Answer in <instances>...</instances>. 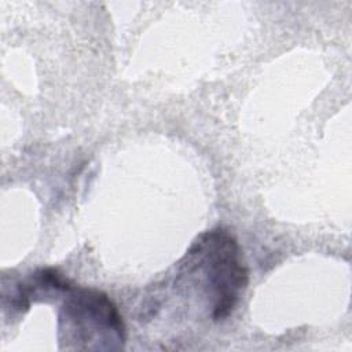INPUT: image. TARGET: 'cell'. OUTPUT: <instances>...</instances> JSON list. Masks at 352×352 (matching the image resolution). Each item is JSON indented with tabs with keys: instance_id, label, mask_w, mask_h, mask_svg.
I'll return each instance as SVG.
<instances>
[{
	"instance_id": "cell-1",
	"label": "cell",
	"mask_w": 352,
	"mask_h": 352,
	"mask_svg": "<svg viewBox=\"0 0 352 352\" xmlns=\"http://www.w3.org/2000/svg\"><path fill=\"white\" fill-rule=\"evenodd\" d=\"M177 280L201 289L212 320H224L248 285V268L235 238L223 228L199 235L177 265Z\"/></svg>"
},
{
	"instance_id": "cell-2",
	"label": "cell",
	"mask_w": 352,
	"mask_h": 352,
	"mask_svg": "<svg viewBox=\"0 0 352 352\" xmlns=\"http://www.w3.org/2000/svg\"><path fill=\"white\" fill-rule=\"evenodd\" d=\"M58 338L66 349H121L126 334L122 316L107 294L70 285L59 308Z\"/></svg>"
}]
</instances>
